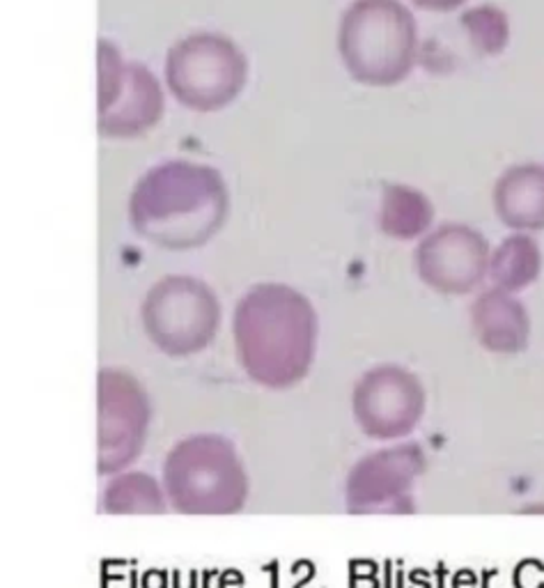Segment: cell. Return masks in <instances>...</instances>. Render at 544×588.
<instances>
[{
    "label": "cell",
    "mask_w": 544,
    "mask_h": 588,
    "mask_svg": "<svg viewBox=\"0 0 544 588\" xmlns=\"http://www.w3.org/2000/svg\"><path fill=\"white\" fill-rule=\"evenodd\" d=\"M461 28L469 32L471 44L482 56H498L508 47L510 26L505 12L492 5H480L461 14Z\"/></svg>",
    "instance_id": "17"
},
{
    "label": "cell",
    "mask_w": 544,
    "mask_h": 588,
    "mask_svg": "<svg viewBox=\"0 0 544 588\" xmlns=\"http://www.w3.org/2000/svg\"><path fill=\"white\" fill-rule=\"evenodd\" d=\"M338 51L358 83L373 88L402 83L418 56L414 14L399 0H356L340 19Z\"/></svg>",
    "instance_id": "3"
},
{
    "label": "cell",
    "mask_w": 544,
    "mask_h": 588,
    "mask_svg": "<svg viewBox=\"0 0 544 588\" xmlns=\"http://www.w3.org/2000/svg\"><path fill=\"white\" fill-rule=\"evenodd\" d=\"M163 115V92L154 74L125 63L110 42H99V134L134 138L150 131Z\"/></svg>",
    "instance_id": "7"
},
{
    "label": "cell",
    "mask_w": 544,
    "mask_h": 588,
    "mask_svg": "<svg viewBox=\"0 0 544 588\" xmlns=\"http://www.w3.org/2000/svg\"><path fill=\"white\" fill-rule=\"evenodd\" d=\"M104 508L109 513H161L163 495L147 474H122L106 487Z\"/></svg>",
    "instance_id": "16"
},
{
    "label": "cell",
    "mask_w": 544,
    "mask_h": 588,
    "mask_svg": "<svg viewBox=\"0 0 544 588\" xmlns=\"http://www.w3.org/2000/svg\"><path fill=\"white\" fill-rule=\"evenodd\" d=\"M221 320L214 292L191 276H166L147 292L143 324L156 347L189 356L212 343Z\"/></svg>",
    "instance_id": "6"
},
{
    "label": "cell",
    "mask_w": 544,
    "mask_h": 588,
    "mask_svg": "<svg viewBox=\"0 0 544 588\" xmlns=\"http://www.w3.org/2000/svg\"><path fill=\"white\" fill-rule=\"evenodd\" d=\"M434 219V207L426 193L407 184H386L382 191L379 225L393 240H416L426 234Z\"/></svg>",
    "instance_id": "15"
},
{
    "label": "cell",
    "mask_w": 544,
    "mask_h": 588,
    "mask_svg": "<svg viewBox=\"0 0 544 588\" xmlns=\"http://www.w3.org/2000/svg\"><path fill=\"white\" fill-rule=\"evenodd\" d=\"M150 405L138 382L122 370L99 375V471H122L140 455L145 442Z\"/></svg>",
    "instance_id": "9"
},
{
    "label": "cell",
    "mask_w": 544,
    "mask_h": 588,
    "mask_svg": "<svg viewBox=\"0 0 544 588\" xmlns=\"http://www.w3.org/2000/svg\"><path fill=\"white\" fill-rule=\"evenodd\" d=\"M221 172L191 162H166L147 171L129 200V219L147 241L171 250L207 244L228 216Z\"/></svg>",
    "instance_id": "1"
},
{
    "label": "cell",
    "mask_w": 544,
    "mask_h": 588,
    "mask_svg": "<svg viewBox=\"0 0 544 588\" xmlns=\"http://www.w3.org/2000/svg\"><path fill=\"white\" fill-rule=\"evenodd\" d=\"M411 3L427 12H451L464 5L467 0H411Z\"/></svg>",
    "instance_id": "18"
},
{
    "label": "cell",
    "mask_w": 544,
    "mask_h": 588,
    "mask_svg": "<svg viewBox=\"0 0 544 588\" xmlns=\"http://www.w3.org/2000/svg\"><path fill=\"white\" fill-rule=\"evenodd\" d=\"M249 76V63L228 37L193 32L168 51L166 81L172 97L197 113L221 110L237 100Z\"/></svg>",
    "instance_id": "5"
},
{
    "label": "cell",
    "mask_w": 544,
    "mask_h": 588,
    "mask_svg": "<svg viewBox=\"0 0 544 588\" xmlns=\"http://www.w3.org/2000/svg\"><path fill=\"white\" fill-rule=\"evenodd\" d=\"M489 241L464 224H446L420 240L414 253L420 281L441 294H467L487 278Z\"/></svg>",
    "instance_id": "10"
},
{
    "label": "cell",
    "mask_w": 544,
    "mask_h": 588,
    "mask_svg": "<svg viewBox=\"0 0 544 588\" xmlns=\"http://www.w3.org/2000/svg\"><path fill=\"white\" fill-rule=\"evenodd\" d=\"M542 274V250L529 233H514L489 256L487 276L492 287L505 292L529 290Z\"/></svg>",
    "instance_id": "14"
},
{
    "label": "cell",
    "mask_w": 544,
    "mask_h": 588,
    "mask_svg": "<svg viewBox=\"0 0 544 588\" xmlns=\"http://www.w3.org/2000/svg\"><path fill=\"white\" fill-rule=\"evenodd\" d=\"M471 327L478 343L492 355H522L531 340L529 311L513 292L489 287L473 302Z\"/></svg>",
    "instance_id": "12"
},
{
    "label": "cell",
    "mask_w": 544,
    "mask_h": 588,
    "mask_svg": "<svg viewBox=\"0 0 544 588\" xmlns=\"http://www.w3.org/2000/svg\"><path fill=\"white\" fill-rule=\"evenodd\" d=\"M234 343L239 361L255 382L285 389L303 380L312 364L315 311L292 287L278 283L258 285L237 303Z\"/></svg>",
    "instance_id": "2"
},
{
    "label": "cell",
    "mask_w": 544,
    "mask_h": 588,
    "mask_svg": "<svg viewBox=\"0 0 544 588\" xmlns=\"http://www.w3.org/2000/svg\"><path fill=\"white\" fill-rule=\"evenodd\" d=\"M163 480L180 513H237L249 496V480L233 443L216 434L184 439L168 453Z\"/></svg>",
    "instance_id": "4"
},
{
    "label": "cell",
    "mask_w": 544,
    "mask_h": 588,
    "mask_svg": "<svg viewBox=\"0 0 544 588\" xmlns=\"http://www.w3.org/2000/svg\"><path fill=\"white\" fill-rule=\"evenodd\" d=\"M426 389L399 365H377L354 389L352 409L358 427L373 439H402L426 414Z\"/></svg>",
    "instance_id": "8"
},
{
    "label": "cell",
    "mask_w": 544,
    "mask_h": 588,
    "mask_svg": "<svg viewBox=\"0 0 544 588\" xmlns=\"http://www.w3.org/2000/svg\"><path fill=\"white\" fill-rule=\"evenodd\" d=\"M426 455L418 443L382 448L363 458L347 480V505L352 513L414 511L416 480L426 471Z\"/></svg>",
    "instance_id": "11"
},
{
    "label": "cell",
    "mask_w": 544,
    "mask_h": 588,
    "mask_svg": "<svg viewBox=\"0 0 544 588\" xmlns=\"http://www.w3.org/2000/svg\"><path fill=\"white\" fill-rule=\"evenodd\" d=\"M494 209L503 225L517 233L544 230V166L517 163L496 180Z\"/></svg>",
    "instance_id": "13"
}]
</instances>
